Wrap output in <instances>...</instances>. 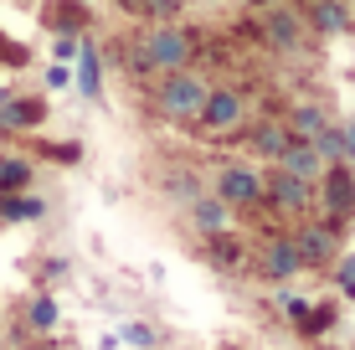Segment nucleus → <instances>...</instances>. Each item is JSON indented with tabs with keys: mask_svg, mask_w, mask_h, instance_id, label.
<instances>
[{
	"mask_svg": "<svg viewBox=\"0 0 355 350\" xmlns=\"http://www.w3.org/2000/svg\"><path fill=\"white\" fill-rule=\"evenodd\" d=\"M206 93H211V82L196 78V72H160V88H155V119L160 124H175V129H191L196 114H201Z\"/></svg>",
	"mask_w": 355,
	"mask_h": 350,
	"instance_id": "nucleus-1",
	"label": "nucleus"
},
{
	"mask_svg": "<svg viewBox=\"0 0 355 350\" xmlns=\"http://www.w3.org/2000/svg\"><path fill=\"white\" fill-rule=\"evenodd\" d=\"M191 57H196V42L175 21H160V26L144 31L139 46H134V62L144 72H180V67H191Z\"/></svg>",
	"mask_w": 355,
	"mask_h": 350,
	"instance_id": "nucleus-2",
	"label": "nucleus"
},
{
	"mask_svg": "<svg viewBox=\"0 0 355 350\" xmlns=\"http://www.w3.org/2000/svg\"><path fill=\"white\" fill-rule=\"evenodd\" d=\"M248 114H252L248 93H237V88H211L191 129H196V134H206V139H227V134H237V129H248Z\"/></svg>",
	"mask_w": 355,
	"mask_h": 350,
	"instance_id": "nucleus-3",
	"label": "nucleus"
},
{
	"mask_svg": "<svg viewBox=\"0 0 355 350\" xmlns=\"http://www.w3.org/2000/svg\"><path fill=\"white\" fill-rule=\"evenodd\" d=\"M216 201H227L232 211H252L263 207V170L258 165H227L222 175H216Z\"/></svg>",
	"mask_w": 355,
	"mask_h": 350,
	"instance_id": "nucleus-4",
	"label": "nucleus"
},
{
	"mask_svg": "<svg viewBox=\"0 0 355 350\" xmlns=\"http://www.w3.org/2000/svg\"><path fill=\"white\" fill-rule=\"evenodd\" d=\"M293 247H299V263L304 268H329L340 258V227L335 222H304L293 227Z\"/></svg>",
	"mask_w": 355,
	"mask_h": 350,
	"instance_id": "nucleus-5",
	"label": "nucleus"
},
{
	"mask_svg": "<svg viewBox=\"0 0 355 350\" xmlns=\"http://www.w3.org/2000/svg\"><path fill=\"white\" fill-rule=\"evenodd\" d=\"M320 207H324V222H335V227H345L350 216H355V175H350V165H329V170L320 175Z\"/></svg>",
	"mask_w": 355,
	"mask_h": 350,
	"instance_id": "nucleus-6",
	"label": "nucleus"
},
{
	"mask_svg": "<svg viewBox=\"0 0 355 350\" xmlns=\"http://www.w3.org/2000/svg\"><path fill=\"white\" fill-rule=\"evenodd\" d=\"M263 201L278 216H304L314 207V186L299 180V175H288V170H273V175H263Z\"/></svg>",
	"mask_w": 355,
	"mask_h": 350,
	"instance_id": "nucleus-7",
	"label": "nucleus"
},
{
	"mask_svg": "<svg viewBox=\"0 0 355 350\" xmlns=\"http://www.w3.org/2000/svg\"><path fill=\"white\" fill-rule=\"evenodd\" d=\"M252 263H258V273H263L268 283H288L293 273H304L299 247H293V237H288V232L263 237V243H258V252H252Z\"/></svg>",
	"mask_w": 355,
	"mask_h": 350,
	"instance_id": "nucleus-8",
	"label": "nucleus"
},
{
	"mask_svg": "<svg viewBox=\"0 0 355 350\" xmlns=\"http://www.w3.org/2000/svg\"><path fill=\"white\" fill-rule=\"evenodd\" d=\"M263 36H268V46H278V52H299L304 36H309V26H304V10H293L288 0L268 6V16H263Z\"/></svg>",
	"mask_w": 355,
	"mask_h": 350,
	"instance_id": "nucleus-9",
	"label": "nucleus"
},
{
	"mask_svg": "<svg viewBox=\"0 0 355 350\" xmlns=\"http://www.w3.org/2000/svg\"><path fill=\"white\" fill-rule=\"evenodd\" d=\"M304 26H309L314 36H345L355 26L350 6L345 0H309V10H304Z\"/></svg>",
	"mask_w": 355,
	"mask_h": 350,
	"instance_id": "nucleus-10",
	"label": "nucleus"
},
{
	"mask_svg": "<svg viewBox=\"0 0 355 350\" xmlns=\"http://www.w3.org/2000/svg\"><path fill=\"white\" fill-rule=\"evenodd\" d=\"M329 124H335V119H329V108H324V103H314V98L293 103V108H288V119H284L288 139H304V144H314Z\"/></svg>",
	"mask_w": 355,
	"mask_h": 350,
	"instance_id": "nucleus-11",
	"label": "nucleus"
},
{
	"mask_svg": "<svg viewBox=\"0 0 355 350\" xmlns=\"http://www.w3.org/2000/svg\"><path fill=\"white\" fill-rule=\"evenodd\" d=\"M278 170H288V175H299V180H309V186H320V175L329 170V165L320 160V150L314 144H304V139H288L284 144V155H278Z\"/></svg>",
	"mask_w": 355,
	"mask_h": 350,
	"instance_id": "nucleus-12",
	"label": "nucleus"
},
{
	"mask_svg": "<svg viewBox=\"0 0 355 350\" xmlns=\"http://www.w3.org/2000/svg\"><path fill=\"white\" fill-rule=\"evenodd\" d=\"M46 124V98H0V129L6 134H26Z\"/></svg>",
	"mask_w": 355,
	"mask_h": 350,
	"instance_id": "nucleus-13",
	"label": "nucleus"
},
{
	"mask_svg": "<svg viewBox=\"0 0 355 350\" xmlns=\"http://www.w3.org/2000/svg\"><path fill=\"white\" fill-rule=\"evenodd\" d=\"M191 222H196V232H201V237L227 232V227H232V207H227V201H216L211 191H201V196L191 201Z\"/></svg>",
	"mask_w": 355,
	"mask_h": 350,
	"instance_id": "nucleus-14",
	"label": "nucleus"
},
{
	"mask_svg": "<svg viewBox=\"0 0 355 350\" xmlns=\"http://www.w3.org/2000/svg\"><path fill=\"white\" fill-rule=\"evenodd\" d=\"M284 144H288L284 119H263V124H252V134H248V150L258 155V160H278V155H284Z\"/></svg>",
	"mask_w": 355,
	"mask_h": 350,
	"instance_id": "nucleus-15",
	"label": "nucleus"
},
{
	"mask_svg": "<svg viewBox=\"0 0 355 350\" xmlns=\"http://www.w3.org/2000/svg\"><path fill=\"white\" fill-rule=\"evenodd\" d=\"M206 258H211V263H222V268H242L248 247H242V237L227 227V232H211V237H206Z\"/></svg>",
	"mask_w": 355,
	"mask_h": 350,
	"instance_id": "nucleus-16",
	"label": "nucleus"
},
{
	"mask_svg": "<svg viewBox=\"0 0 355 350\" xmlns=\"http://www.w3.org/2000/svg\"><path fill=\"white\" fill-rule=\"evenodd\" d=\"M335 315H340V309H335V299H324V304H309V309H304V315L293 320V324H299V335H309V340H314V335H324L329 324H335Z\"/></svg>",
	"mask_w": 355,
	"mask_h": 350,
	"instance_id": "nucleus-17",
	"label": "nucleus"
},
{
	"mask_svg": "<svg viewBox=\"0 0 355 350\" xmlns=\"http://www.w3.org/2000/svg\"><path fill=\"white\" fill-rule=\"evenodd\" d=\"M78 88H83V98H98V93H103V72H98L93 46H83V57H78Z\"/></svg>",
	"mask_w": 355,
	"mask_h": 350,
	"instance_id": "nucleus-18",
	"label": "nucleus"
},
{
	"mask_svg": "<svg viewBox=\"0 0 355 350\" xmlns=\"http://www.w3.org/2000/svg\"><path fill=\"white\" fill-rule=\"evenodd\" d=\"M314 150H320L324 165H350V160H345V134H340V124H329L324 134L314 139Z\"/></svg>",
	"mask_w": 355,
	"mask_h": 350,
	"instance_id": "nucleus-19",
	"label": "nucleus"
},
{
	"mask_svg": "<svg viewBox=\"0 0 355 350\" xmlns=\"http://www.w3.org/2000/svg\"><path fill=\"white\" fill-rule=\"evenodd\" d=\"M31 165L26 160H0V191H26Z\"/></svg>",
	"mask_w": 355,
	"mask_h": 350,
	"instance_id": "nucleus-20",
	"label": "nucleus"
},
{
	"mask_svg": "<svg viewBox=\"0 0 355 350\" xmlns=\"http://www.w3.org/2000/svg\"><path fill=\"white\" fill-rule=\"evenodd\" d=\"M31 330H52V324H57V304H52V299H46V294H36L31 299Z\"/></svg>",
	"mask_w": 355,
	"mask_h": 350,
	"instance_id": "nucleus-21",
	"label": "nucleus"
},
{
	"mask_svg": "<svg viewBox=\"0 0 355 350\" xmlns=\"http://www.w3.org/2000/svg\"><path fill=\"white\" fill-rule=\"evenodd\" d=\"M329 268H335V279H340V294H345V299H355V252H345V258H335Z\"/></svg>",
	"mask_w": 355,
	"mask_h": 350,
	"instance_id": "nucleus-22",
	"label": "nucleus"
},
{
	"mask_svg": "<svg viewBox=\"0 0 355 350\" xmlns=\"http://www.w3.org/2000/svg\"><path fill=\"white\" fill-rule=\"evenodd\" d=\"M165 191H175V201H180V207H191V201L201 196V186H196V175H170V180H165Z\"/></svg>",
	"mask_w": 355,
	"mask_h": 350,
	"instance_id": "nucleus-23",
	"label": "nucleus"
},
{
	"mask_svg": "<svg viewBox=\"0 0 355 350\" xmlns=\"http://www.w3.org/2000/svg\"><path fill=\"white\" fill-rule=\"evenodd\" d=\"M186 6V0H144V16H155V21H175V10Z\"/></svg>",
	"mask_w": 355,
	"mask_h": 350,
	"instance_id": "nucleus-24",
	"label": "nucleus"
},
{
	"mask_svg": "<svg viewBox=\"0 0 355 350\" xmlns=\"http://www.w3.org/2000/svg\"><path fill=\"white\" fill-rule=\"evenodd\" d=\"M0 62H26V46H16V42H6V36H0Z\"/></svg>",
	"mask_w": 355,
	"mask_h": 350,
	"instance_id": "nucleus-25",
	"label": "nucleus"
},
{
	"mask_svg": "<svg viewBox=\"0 0 355 350\" xmlns=\"http://www.w3.org/2000/svg\"><path fill=\"white\" fill-rule=\"evenodd\" d=\"M340 134H345V160H355V114H350V124H340Z\"/></svg>",
	"mask_w": 355,
	"mask_h": 350,
	"instance_id": "nucleus-26",
	"label": "nucleus"
},
{
	"mask_svg": "<svg viewBox=\"0 0 355 350\" xmlns=\"http://www.w3.org/2000/svg\"><path fill=\"white\" fill-rule=\"evenodd\" d=\"M114 6H124V10H144V0H114Z\"/></svg>",
	"mask_w": 355,
	"mask_h": 350,
	"instance_id": "nucleus-27",
	"label": "nucleus"
},
{
	"mask_svg": "<svg viewBox=\"0 0 355 350\" xmlns=\"http://www.w3.org/2000/svg\"><path fill=\"white\" fill-rule=\"evenodd\" d=\"M248 6H252V10H268V6H278V0H248Z\"/></svg>",
	"mask_w": 355,
	"mask_h": 350,
	"instance_id": "nucleus-28",
	"label": "nucleus"
},
{
	"mask_svg": "<svg viewBox=\"0 0 355 350\" xmlns=\"http://www.w3.org/2000/svg\"><path fill=\"white\" fill-rule=\"evenodd\" d=\"M196 6H216V0H196Z\"/></svg>",
	"mask_w": 355,
	"mask_h": 350,
	"instance_id": "nucleus-29",
	"label": "nucleus"
}]
</instances>
